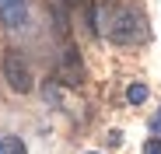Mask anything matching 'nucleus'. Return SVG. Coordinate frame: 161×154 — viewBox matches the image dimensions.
<instances>
[{"instance_id":"1","label":"nucleus","mask_w":161,"mask_h":154,"mask_svg":"<svg viewBox=\"0 0 161 154\" xmlns=\"http://www.w3.org/2000/svg\"><path fill=\"white\" fill-rule=\"evenodd\" d=\"M98 32L105 39H112L119 46H133V42H144V21L133 14L130 7H102L98 11Z\"/></svg>"},{"instance_id":"2","label":"nucleus","mask_w":161,"mask_h":154,"mask_svg":"<svg viewBox=\"0 0 161 154\" xmlns=\"http://www.w3.org/2000/svg\"><path fill=\"white\" fill-rule=\"evenodd\" d=\"M4 77H7L11 91H21V95H28V91H32V74H28V63L21 60V53H18V49H7V56H4Z\"/></svg>"},{"instance_id":"3","label":"nucleus","mask_w":161,"mask_h":154,"mask_svg":"<svg viewBox=\"0 0 161 154\" xmlns=\"http://www.w3.org/2000/svg\"><path fill=\"white\" fill-rule=\"evenodd\" d=\"M0 21L7 28H25V21H28V0H0Z\"/></svg>"},{"instance_id":"4","label":"nucleus","mask_w":161,"mask_h":154,"mask_svg":"<svg viewBox=\"0 0 161 154\" xmlns=\"http://www.w3.org/2000/svg\"><path fill=\"white\" fill-rule=\"evenodd\" d=\"M63 81H67V84H77V81H80V60H77L74 49L63 53Z\"/></svg>"},{"instance_id":"5","label":"nucleus","mask_w":161,"mask_h":154,"mask_svg":"<svg viewBox=\"0 0 161 154\" xmlns=\"http://www.w3.org/2000/svg\"><path fill=\"white\" fill-rule=\"evenodd\" d=\"M0 154H28V147L18 137H0Z\"/></svg>"},{"instance_id":"6","label":"nucleus","mask_w":161,"mask_h":154,"mask_svg":"<svg viewBox=\"0 0 161 154\" xmlns=\"http://www.w3.org/2000/svg\"><path fill=\"white\" fill-rule=\"evenodd\" d=\"M126 102L130 105H144L147 102V84H130L126 88Z\"/></svg>"},{"instance_id":"7","label":"nucleus","mask_w":161,"mask_h":154,"mask_svg":"<svg viewBox=\"0 0 161 154\" xmlns=\"http://www.w3.org/2000/svg\"><path fill=\"white\" fill-rule=\"evenodd\" d=\"M144 154H161V140H158V137L147 140V144H144Z\"/></svg>"},{"instance_id":"8","label":"nucleus","mask_w":161,"mask_h":154,"mask_svg":"<svg viewBox=\"0 0 161 154\" xmlns=\"http://www.w3.org/2000/svg\"><path fill=\"white\" fill-rule=\"evenodd\" d=\"M154 133H158V137H161V116H158V119H154Z\"/></svg>"},{"instance_id":"9","label":"nucleus","mask_w":161,"mask_h":154,"mask_svg":"<svg viewBox=\"0 0 161 154\" xmlns=\"http://www.w3.org/2000/svg\"><path fill=\"white\" fill-rule=\"evenodd\" d=\"M91 154H95V151H91Z\"/></svg>"}]
</instances>
